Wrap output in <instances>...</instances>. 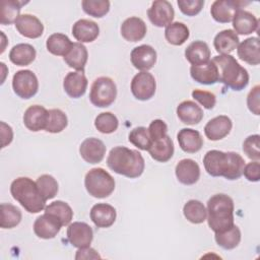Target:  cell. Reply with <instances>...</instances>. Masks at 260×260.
<instances>
[{"mask_svg": "<svg viewBox=\"0 0 260 260\" xmlns=\"http://www.w3.org/2000/svg\"><path fill=\"white\" fill-rule=\"evenodd\" d=\"M107 165L113 172L130 179L140 177L145 167L141 153L125 146L112 148L107 158Z\"/></svg>", "mask_w": 260, "mask_h": 260, "instance_id": "obj_1", "label": "cell"}, {"mask_svg": "<svg viewBox=\"0 0 260 260\" xmlns=\"http://www.w3.org/2000/svg\"><path fill=\"white\" fill-rule=\"evenodd\" d=\"M234 201L226 194H215L207 201V223L214 233H220L234 225Z\"/></svg>", "mask_w": 260, "mask_h": 260, "instance_id": "obj_2", "label": "cell"}, {"mask_svg": "<svg viewBox=\"0 0 260 260\" xmlns=\"http://www.w3.org/2000/svg\"><path fill=\"white\" fill-rule=\"evenodd\" d=\"M10 193L29 213H38L46 207V200L40 193L37 183L27 177L13 180L10 185Z\"/></svg>", "mask_w": 260, "mask_h": 260, "instance_id": "obj_3", "label": "cell"}, {"mask_svg": "<svg viewBox=\"0 0 260 260\" xmlns=\"http://www.w3.org/2000/svg\"><path fill=\"white\" fill-rule=\"evenodd\" d=\"M212 61L218 68L219 82L237 91L244 89L248 85V71L232 55H218Z\"/></svg>", "mask_w": 260, "mask_h": 260, "instance_id": "obj_4", "label": "cell"}, {"mask_svg": "<svg viewBox=\"0 0 260 260\" xmlns=\"http://www.w3.org/2000/svg\"><path fill=\"white\" fill-rule=\"evenodd\" d=\"M84 186L89 195L94 198H106L115 190L114 178L102 168L89 170L84 178Z\"/></svg>", "mask_w": 260, "mask_h": 260, "instance_id": "obj_5", "label": "cell"}, {"mask_svg": "<svg viewBox=\"0 0 260 260\" xmlns=\"http://www.w3.org/2000/svg\"><path fill=\"white\" fill-rule=\"evenodd\" d=\"M116 96L117 86L112 78L101 76L94 79L89 92V101L93 106L107 108L115 102Z\"/></svg>", "mask_w": 260, "mask_h": 260, "instance_id": "obj_6", "label": "cell"}, {"mask_svg": "<svg viewBox=\"0 0 260 260\" xmlns=\"http://www.w3.org/2000/svg\"><path fill=\"white\" fill-rule=\"evenodd\" d=\"M12 88L16 95L27 100L32 98L38 92L39 81L36 74L31 70H19L13 75Z\"/></svg>", "mask_w": 260, "mask_h": 260, "instance_id": "obj_7", "label": "cell"}, {"mask_svg": "<svg viewBox=\"0 0 260 260\" xmlns=\"http://www.w3.org/2000/svg\"><path fill=\"white\" fill-rule=\"evenodd\" d=\"M156 89V82L153 75L147 71L137 73L131 81V92L139 101L150 100Z\"/></svg>", "mask_w": 260, "mask_h": 260, "instance_id": "obj_8", "label": "cell"}, {"mask_svg": "<svg viewBox=\"0 0 260 260\" xmlns=\"http://www.w3.org/2000/svg\"><path fill=\"white\" fill-rule=\"evenodd\" d=\"M249 2L237 0H215L210 7V14L212 18L220 23H228L233 20L237 11Z\"/></svg>", "mask_w": 260, "mask_h": 260, "instance_id": "obj_9", "label": "cell"}, {"mask_svg": "<svg viewBox=\"0 0 260 260\" xmlns=\"http://www.w3.org/2000/svg\"><path fill=\"white\" fill-rule=\"evenodd\" d=\"M147 16L153 25L162 27L172 23L175 17V11L173 5L169 1L156 0L153 1L148 8Z\"/></svg>", "mask_w": 260, "mask_h": 260, "instance_id": "obj_10", "label": "cell"}, {"mask_svg": "<svg viewBox=\"0 0 260 260\" xmlns=\"http://www.w3.org/2000/svg\"><path fill=\"white\" fill-rule=\"evenodd\" d=\"M205 171L212 177H224L229 169V152L212 149L203 157Z\"/></svg>", "mask_w": 260, "mask_h": 260, "instance_id": "obj_11", "label": "cell"}, {"mask_svg": "<svg viewBox=\"0 0 260 260\" xmlns=\"http://www.w3.org/2000/svg\"><path fill=\"white\" fill-rule=\"evenodd\" d=\"M63 226L61 220L52 213L45 212L34 222V232L37 237L45 240L53 239Z\"/></svg>", "mask_w": 260, "mask_h": 260, "instance_id": "obj_12", "label": "cell"}, {"mask_svg": "<svg viewBox=\"0 0 260 260\" xmlns=\"http://www.w3.org/2000/svg\"><path fill=\"white\" fill-rule=\"evenodd\" d=\"M67 239L75 248L89 247L93 239V232L86 222L75 221L67 228Z\"/></svg>", "mask_w": 260, "mask_h": 260, "instance_id": "obj_13", "label": "cell"}, {"mask_svg": "<svg viewBox=\"0 0 260 260\" xmlns=\"http://www.w3.org/2000/svg\"><path fill=\"white\" fill-rule=\"evenodd\" d=\"M130 60L136 69L147 71L151 69L156 62V52L149 45H140L131 51Z\"/></svg>", "mask_w": 260, "mask_h": 260, "instance_id": "obj_14", "label": "cell"}, {"mask_svg": "<svg viewBox=\"0 0 260 260\" xmlns=\"http://www.w3.org/2000/svg\"><path fill=\"white\" fill-rule=\"evenodd\" d=\"M233 127L232 120L225 115H219L209 120L205 127V136L211 141H217L229 135Z\"/></svg>", "mask_w": 260, "mask_h": 260, "instance_id": "obj_15", "label": "cell"}, {"mask_svg": "<svg viewBox=\"0 0 260 260\" xmlns=\"http://www.w3.org/2000/svg\"><path fill=\"white\" fill-rule=\"evenodd\" d=\"M81 157L88 164L101 162L106 154V145L98 138L89 137L84 139L79 146Z\"/></svg>", "mask_w": 260, "mask_h": 260, "instance_id": "obj_16", "label": "cell"}, {"mask_svg": "<svg viewBox=\"0 0 260 260\" xmlns=\"http://www.w3.org/2000/svg\"><path fill=\"white\" fill-rule=\"evenodd\" d=\"M49 111L40 105L28 107L23 114L24 126L34 132L45 130L48 121Z\"/></svg>", "mask_w": 260, "mask_h": 260, "instance_id": "obj_17", "label": "cell"}, {"mask_svg": "<svg viewBox=\"0 0 260 260\" xmlns=\"http://www.w3.org/2000/svg\"><path fill=\"white\" fill-rule=\"evenodd\" d=\"M190 74L196 82L204 85H211L219 82L218 68L212 60L201 65H192Z\"/></svg>", "mask_w": 260, "mask_h": 260, "instance_id": "obj_18", "label": "cell"}, {"mask_svg": "<svg viewBox=\"0 0 260 260\" xmlns=\"http://www.w3.org/2000/svg\"><path fill=\"white\" fill-rule=\"evenodd\" d=\"M15 27L18 32L28 39H37L43 35L44 25L35 15L21 14L15 21Z\"/></svg>", "mask_w": 260, "mask_h": 260, "instance_id": "obj_19", "label": "cell"}, {"mask_svg": "<svg viewBox=\"0 0 260 260\" xmlns=\"http://www.w3.org/2000/svg\"><path fill=\"white\" fill-rule=\"evenodd\" d=\"M175 174L180 183L184 185H193L199 180L200 168L195 160L184 158L177 164Z\"/></svg>", "mask_w": 260, "mask_h": 260, "instance_id": "obj_20", "label": "cell"}, {"mask_svg": "<svg viewBox=\"0 0 260 260\" xmlns=\"http://www.w3.org/2000/svg\"><path fill=\"white\" fill-rule=\"evenodd\" d=\"M87 83V78L83 72L74 71L67 73L63 81V87L70 98L78 99L85 93Z\"/></svg>", "mask_w": 260, "mask_h": 260, "instance_id": "obj_21", "label": "cell"}, {"mask_svg": "<svg viewBox=\"0 0 260 260\" xmlns=\"http://www.w3.org/2000/svg\"><path fill=\"white\" fill-rule=\"evenodd\" d=\"M121 35L128 42L141 41L147 31L145 22L136 16L126 18L121 24Z\"/></svg>", "mask_w": 260, "mask_h": 260, "instance_id": "obj_22", "label": "cell"}, {"mask_svg": "<svg viewBox=\"0 0 260 260\" xmlns=\"http://www.w3.org/2000/svg\"><path fill=\"white\" fill-rule=\"evenodd\" d=\"M116 209L108 203L94 204L90 209V219L98 228H110L116 220Z\"/></svg>", "mask_w": 260, "mask_h": 260, "instance_id": "obj_23", "label": "cell"}, {"mask_svg": "<svg viewBox=\"0 0 260 260\" xmlns=\"http://www.w3.org/2000/svg\"><path fill=\"white\" fill-rule=\"evenodd\" d=\"M100 34L96 22L89 19H79L72 26V35L79 43H91Z\"/></svg>", "mask_w": 260, "mask_h": 260, "instance_id": "obj_24", "label": "cell"}, {"mask_svg": "<svg viewBox=\"0 0 260 260\" xmlns=\"http://www.w3.org/2000/svg\"><path fill=\"white\" fill-rule=\"evenodd\" d=\"M237 54L242 61L250 65H258L260 63V47L258 38L253 37L244 40L238 45Z\"/></svg>", "mask_w": 260, "mask_h": 260, "instance_id": "obj_25", "label": "cell"}, {"mask_svg": "<svg viewBox=\"0 0 260 260\" xmlns=\"http://www.w3.org/2000/svg\"><path fill=\"white\" fill-rule=\"evenodd\" d=\"M177 139L181 149L188 153H195L203 146L201 134L191 128H183L177 134Z\"/></svg>", "mask_w": 260, "mask_h": 260, "instance_id": "obj_26", "label": "cell"}, {"mask_svg": "<svg viewBox=\"0 0 260 260\" xmlns=\"http://www.w3.org/2000/svg\"><path fill=\"white\" fill-rule=\"evenodd\" d=\"M232 21L234 31L239 35H250L258 29V19L247 10H238Z\"/></svg>", "mask_w": 260, "mask_h": 260, "instance_id": "obj_27", "label": "cell"}, {"mask_svg": "<svg viewBox=\"0 0 260 260\" xmlns=\"http://www.w3.org/2000/svg\"><path fill=\"white\" fill-rule=\"evenodd\" d=\"M177 116L186 125L198 124L203 118L202 109L192 101H184L177 107Z\"/></svg>", "mask_w": 260, "mask_h": 260, "instance_id": "obj_28", "label": "cell"}, {"mask_svg": "<svg viewBox=\"0 0 260 260\" xmlns=\"http://www.w3.org/2000/svg\"><path fill=\"white\" fill-rule=\"evenodd\" d=\"M150 156L159 162H167L174 154V143L169 135L158 140L152 141L150 147L147 150Z\"/></svg>", "mask_w": 260, "mask_h": 260, "instance_id": "obj_29", "label": "cell"}, {"mask_svg": "<svg viewBox=\"0 0 260 260\" xmlns=\"http://www.w3.org/2000/svg\"><path fill=\"white\" fill-rule=\"evenodd\" d=\"M185 58L192 65H201L209 61L210 50L203 41L192 42L185 50Z\"/></svg>", "mask_w": 260, "mask_h": 260, "instance_id": "obj_30", "label": "cell"}, {"mask_svg": "<svg viewBox=\"0 0 260 260\" xmlns=\"http://www.w3.org/2000/svg\"><path fill=\"white\" fill-rule=\"evenodd\" d=\"M239 41L238 35L233 29H223L214 37L213 46L220 55H228L237 49Z\"/></svg>", "mask_w": 260, "mask_h": 260, "instance_id": "obj_31", "label": "cell"}, {"mask_svg": "<svg viewBox=\"0 0 260 260\" xmlns=\"http://www.w3.org/2000/svg\"><path fill=\"white\" fill-rule=\"evenodd\" d=\"M87 58H88V53H87V49L84 45H82V43H73L70 51L64 56V61L65 63L77 70V71H84L85 68V64L87 62Z\"/></svg>", "mask_w": 260, "mask_h": 260, "instance_id": "obj_32", "label": "cell"}, {"mask_svg": "<svg viewBox=\"0 0 260 260\" xmlns=\"http://www.w3.org/2000/svg\"><path fill=\"white\" fill-rule=\"evenodd\" d=\"M36 49L25 43H20L12 47L9 52L10 61L17 66H27L36 59Z\"/></svg>", "mask_w": 260, "mask_h": 260, "instance_id": "obj_33", "label": "cell"}, {"mask_svg": "<svg viewBox=\"0 0 260 260\" xmlns=\"http://www.w3.org/2000/svg\"><path fill=\"white\" fill-rule=\"evenodd\" d=\"M27 2L19 0H2L0 3V23L3 25L15 23L20 16L21 6Z\"/></svg>", "mask_w": 260, "mask_h": 260, "instance_id": "obj_34", "label": "cell"}, {"mask_svg": "<svg viewBox=\"0 0 260 260\" xmlns=\"http://www.w3.org/2000/svg\"><path fill=\"white\" fill-rule=\"evenodd\" d=\"M190 31L188 26L183 22H172L166 26L165 38L169 44L174 46L183 45L189 38Z\"/></svg>", "mask_w": 260, "mask_h": 260, "instance_id": "obj_35", "label": "cell"}, {"mask_svg": "<svg viewBox=\"0 0 260 260\" xmlns=\"http://www.w3.org/2000/svg\"><path fill=\"white\" fill-rule=\"evenodd\" d=\"M73 43L70 39L60 32L52 34L46 42L47 50L55 56H65L71 49Z\"/></svg>", "mask_w": 260, "mask_h": 260, "instance_id": "obj_36", "label": "cell"}, {"mask_svg": "<svg viewBox=\"0 0 260 260\" xmlns=\"http://www.w3.org/2000/svg\"><path fill=\"white\" fill-rule=\"evenodd\" d=\"M183 213L188 221L195 224L202 223L207 216V211L203 203L195 199H191L185 203Z\"/></svg>", "mask_w": 260, "mask_h": 260, "instance_id": "obj_37", "label": "cell"}, {"mask_svg": "<svg viewBox=\"0 0 260 260\" xmlns=\"http://www.w3.org/2000/svg\"><path fill=\"white\" fill-rule=\"evenodd\" d=\"M0 226L2 229H12L19 224L21 220V211L10 203H2L0 205Z\"/></svg>", "mask_w": 260, "mask_h": 260, "instance_id": "obj_38", "label": "cell"}, {"mask_svg": "<svg viewBox=\"0 0 260 260\" xmlns=\"http://www.w3.org/2000/svg\"><path fill=\"white\" fill-rule=\"evenodd\" d=\"M216 244L224 250L235 249L241 242V231L240 229L234 224L226 231L215 233L214 236Z\"/></svg>", "mask_w": 260, "mask_h": 260, "instance_id": "obj_39", "label": "cell"}, {"mask_svg": "<svg viewBox=\"0 0 260 260\" xmlns=\"http://www.w3.org/2000/svg\"><path fill=\"white\" fill-rule=\"evenodd\" d=\"M45 212L56 215L62 222L63 226L68 225L73 218V211L70 205L64 201L57 200L45 207Z\"/></svg>", "mask_w": 260, "mask_h": 260, "instance_id": "obj_40", "label": "cell"}, {"mask_svg": "<svg viewBox=\"0 0 260 260\" xmlns=\"http://www.w3.org/2000/svg\"><path fill=\"white\" fill-rule=\"evenodd\" d=\"M68 124L66 114L60 109L49 110L48 121L45 130L50 133H59L63 131Z\"/></svg>", "mask_w": 260, "mask_h": 260, "instance_id": "obj_41", "label": "cell"}, {"mask_svg": "<svg viewBox=\"0 0 260 260\" xmlns=\"http://www.w3.org/2000/svg\"><path fill=\"white\" fill-rule=\"evenodd\" d=\"M118 118L111 112L99 114L94 119V127L103 134H111L118 129Z\"/></svg>", "mask_w": 260, "mask_h": 260, "instance_id": "obj_42", "label": "cell"}, {"mask_svg": "<svg viewBox=\"0 0 260 260\" xmlns=\"http://www.w3.org/2000/svg\"><path fill=\"white\" fill-rule=\"evenodd\" d=\"M37 186L39 188L40 193L42 194L43 198L47 201L49 199L54 198L58 193V183L56 179L51 175H42L40 176L37 181Z\"/></svg>", "mask_w": 260, "mask_h": 260, "instance_id": "obj_43", "label": "cell"}, {"mask_svg": "<svg viewBox=\"0 0 260 260\" xmlns=\"http://www.w3.org/2000/svg\"><path fill=\"white\" fill-rule=\"evenodd\" d=\"M128 140L134 146L142 150H148L152 143L148 129L143 126L136 127L133 130H131V132L128 135Z\"/></svg>", "mask_w": 260, "mask_h": 260, "instance_id": "obj_44", "label": "cell"}, {"mask_svg": "<svg viewBox=\"0 0 260 260\" xmlns=\"http://www.w3.org/2000/svg\"><path fill=\"white\" fill-rule=\"evenodd\" d=\"M81 6L86 14L96 18L105 16L110 10V2L108 0H83Z\"/></svg>", "mask_w": 260, "mask_h": 260, "instance_id": "obj_45", "label": "cell"}, {"mask_svg": "<svg viewBox=\"0 0 260 260\" xmlns=\"http://www.w3.org/2000/svg\"><path fill=\"white\" fill-rule=\"evenodd\" d=\"M245 167L244 158L237 152L229 151V169L224 176L228 180H237L243 175Z\"/></svg>", "mask_w": 260, "mask_h": 260, "instance_id": "obj_46", "label": "cell"}, {"mask_svg": "<svg viewBox=\"0 0 260 260\" xmlns=\"http://www.w3.org/2000/svg\"><path fill=\"white\" fill-rule=\"evenodd\" d=\"M243 150L253 160L260 159V136L258 134L248 136L243 142Z\"/></svg>", "mask_w": 260, "mask_h": 260, "instance_id": "obj_47", "label": "cell"}, {"mask_svg": "<svg viewBox=\"0 0 260 260\" xmlns=\"http://www.w3.org/2000/svg\"><path fill=\"white\" fill-rule=\"evenodd\" d=\"M177 4L183 14L187 16H195L201 11L204 5V1L203 0H178Z\"/></svg>", "mask_w": 260, "mask_h": 260, "instance_id": "obj_48", "label": "cell"}, {"mask_svg": "<svg viewBox=\"0 0 260 260\" xmlns=\"http://www.w3.org/2000/svg\"><path fill=\"white\" fill-rule=\"evenodd\" d=\"M191 94L195 101H197L200 105H202L207 110H211L215 106L216 96L214 93L210 91L202 90V89H194Z\"/></svg>", "mask_w": 260, "mask_h": 260, "instance_id": "obj_49", "label": "cell"}, {"mask_svg": "<svg viewBox=\"0 0 260 260\" xmlns=\"http://www.w3.org/2000/svg\"><path fill=\"white\" fill-rule=\"evenodd\" d=\"M147 129H148V132H149V135H150V138L152 141L158 140L168 135L167 134L168 126L160 119H155V120L151 121V123L149 124V127Z\"/></svg>", "mask_w": 260, "mask_h": 260, "instance_id": "obj_50", "label": "cell"}, {"mask_svg": "<svg viewBox=\"0 0 260 260\" xmlns=\"http://www.w3.org/2000/svg\"><path fill=\"white\" fill-rule=\"evenodd\" d=\"M260 85H255L247 95V106L250 112L255 115L260 114Z\"/></svg>", "mask_w": 260, "mask_h": 260, "instance_id": "obj_51", "label": "cell"}, {"mask_svg": "<svg viewBox=\"0 0 260 260\" xmlns=\"http://www.w3.org/2000/svg\"><path fill=\"white\" fill-rule=\"evenodd\" d=\"M243 175L250 182H258L260 179V162L259 160L251 161L244 167Z\"/></svg>", "mask_w": 260, "mask_h": 260, "instance_id": "obj_52", "label": "cell"}, {"mask_svg": "<svg viewBox=\"0 0 260 260\" xmlns=\"http://www.w3.org/2000/svg\"><path fill=\"white\" fill-rule=\"evenodd\" d=\"M75 259H101L100 254L92 248L90 247H85V248H79L78 251H76Z\"/></svg>", "mask_w": 260, "mask_h": 260, "instance_id": "obj_53", "label": "cell"}, {"mask_svg": "<svg viewBox=\"0 0 260 260\" xmlns=\"http://www.w3.org/2000/svg\"><path fill=\"white\" fill-rule=\"evenodd\" d=\"M1 137H2V144H1L2 148L8 145L13 139L12 128L9 125L5 124L4 122H1Z\"/></svg>", "mask_w": 260, "mask_h": 260, "instance_id": "obj_54", "label": "cell"}]
</instances>
